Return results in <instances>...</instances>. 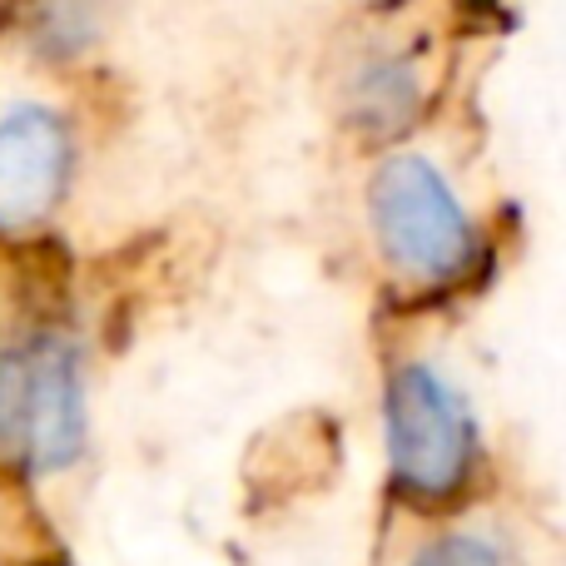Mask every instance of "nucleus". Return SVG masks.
<instances>
[{"mask_svg":"<svg viewBox=\"0 0 566 566\" xmlns=\"http://www.w3.org/2000/svg\"><path fill=\"white\" fill-rule=\"evenodd\" d=\"M85 448V382L60 338H25L0 353V452L30 472H55Z\"/></svg>","mask_w":566,"mask_h":566,"instance_id":"obj_1","label":"nucleus"},{"mask_svg":"<svg viewBox=\"0 0 566 566\" xmlns=\"http://www.w3.org/2000/svg\"><path fill=\"white\" fill-rule=\"evenodd\" d=\"M373 229L388 264L408 279H452L472 259V219L422 155H398L373 175Z\"/></svg>","mask_w":566,"mask_h":566,"instance_id":"obj_2","label":"nucleus"},{"mask_svg":"<svg viewBox=\"0 0 566 566\" xmlns=\"http://www.w3.org/2000/svg\"><path fill=\"white\" fill-rule=\"evenodd\" d=\"M478 428L468 402L428 363L398 368L388 388V462L392 478L418 497H448L468 482Z\"/></svg>","mask_w":566,"mask_h":566,"instance_id":"obj_3","label":"nucleus"},{"mask_svg":"<svg viewBox=\"0 0 566 566\" xmlns=\"http://www.w3.org/2000/svg\"><path fill=\"white\" fill-rule=\"evenodd\" d=\"M70 175V129L45 105L0 115V229H30L55 209Z\"/></svg>","mask_w":566,"mask_h":566,"instance_id":"obj_4","label":"nucleus"},{"mask_svg":"<svg viewBox=\"0 0 566 566\" xmlns=\"http://www.w3.org/2000/svg\"><path fill=\"white\" fill-rule=\"evenodd\" d=\"M418 99H422L418 75H412V65H402L398 55L373 60V65H363V75L353 80V115H358V125L373 129V135H388V129L408 125V119L418 115Z\"/></svg>","mask_w":566,"mask_h":566,"instance_id":"obj_5","label":"nucleus"},{"mask_svg":"<svg viewBox=\"0 0 566 566\" xmlns=\"http://www.w3.org/2000/svg\"><path fill=\"white\" fill-rule=\"evenodd\" d=\"M412 566H507V562H502V552L492 547V542L468 537V532H452V537L432 542Z\"/></svg>","mask_w":566,"mask_h":566,"instance_id":"obj_6","label":"nucleus"}]
</instances>
